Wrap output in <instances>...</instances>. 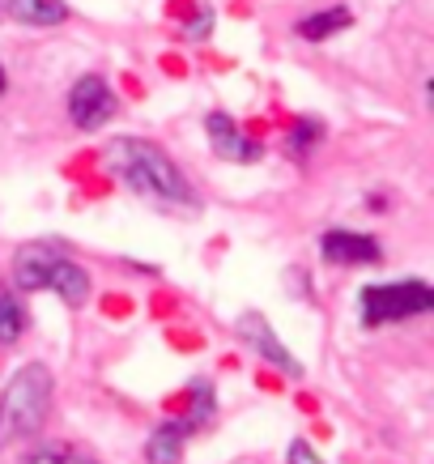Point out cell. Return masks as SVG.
Segmentation results:
<instances>
[{"instance_id": "7c38bea8", "label": "cell", "mask_w": 434, "mask_h": 464, "mask_svg": "<svg viewBox=\"0 0 434 464\" xmlns=\"http://www.w3.org/2000/svg\"><path fill=\"white\" fill-rule=\"evenodd\" d=\"M22 328H26V315L17 307V298L9 295V290H0V341L14 345V341L22 337Z\"/></svg>"}, {"instance_id": "30bf717a", "label": "cell", "mask_w": 434, "mask_h": 464, "mask_svg": "<svg viewBox=\"0 0 434 464\" xmlns=\"http://www.w3.org/2000/svg\"><path fill=\"white\" fill-rule=\"evenodd\" d=\"M9 14L26 26H60L69 17L64 0H9Z\"/></svg>"}, {"instance_id": "ac0fdd59", "label": "cell", "mask_w": 434, "mask_h": 464, "mask_svg": "<svg viewBox=\"0 0 434 464\" xmlns=\"http://www.w3.org/2000/svg\"><path fill=\"white\" fill-rule=\"evenodd\" d=\"M0 90H5V69H0Z\"/></svg>"}, {"instance_id": "5bb4252c", "label": "cell", "mask_w": 434, "mask_h": 464, "mask_svg": "<svg viewBox=\"0 0 434 464\" xmlns=\"http://www.w3.org/2000/svg\"><path fill=\"white\" fill-rule=\"evenodd\" d=\"M320 137H323L320 120H298V128L290 132V141H285V145H290V154L298 158V154H311V145L320 141Z\"/></svg>"}, {"instance_id": "52a82bcc", "label": "cell", "mask_w": 434, "mask_h": 464, "mask_svg": "<svg viewBox=\"0 0 434 464\" xmlns=\"http://www.w3.org/2000/svg\"><path fill=\"white\" fill-rule=\"evenodd\" d=\"M320 252L328 265H375L379 256V239L371 235H353V230H328L320 239Z\"/></svg>"}, {"instance_id": "4fadbf2b", "label": "cell", "mask_w": 434, "mask_h": 464, "mask_svg": "<svg viewBox=\"0 0 434 464\" xmlns=\"http://www.w3.org/2000/svg\"><path fill=\"white\" fill-rule=\"evenodd\" d=\"M213 409H217V401H213V383L209 380H197V383H192V413L183 418V422H188V430H197V426L209 422Z\"/></svg>"}, {"instance_id": "2e32d148", "label": "cell", "mask_w": 434, "mask_h": 464, "mask_svg": "<svg viewBox=\"0 0 434 464\" xmlns=\"http://www.w3.org/2000/svg\"><path fill=\"white\" fill-rule=\"evenodd\" d=\"M285 464H323L315 451H311V443H303V439H294L290 443V451H285Z\"/></svg>"}, {"instance_id": "8992f818", "label": "cell", "mask_w": 434, "mask_h": 464, "mask_svg": "<svg viewBox=\"0 0 434 464\" xmlns=\"http://www.w3.org/2000/svg\"><path fill=\"white\" fill-rule=\"evenodd\" d=\"M238 337L247 341V345H252V350L260 353L265 362L277 366V371H285V375H303V362H298L294 353H290L285 345H281L277 333L268 328V320H260L256 311H247V315L238 320Z\"/></svg>"}, {"instance_id": "5b68a950", "label": "cell", "mask_w": 434, "mask_h": 464, "mask_svg": "<svg viewBox=\"0 0 434 464\" xmlns=\"http://www.w3.org/2000/svg\"><path fill=\"white\" fill-rule=\"evenodd\" d=\"M69 115H72V124L82 128V132L102 128L115 115L111 85L102 82V77H94V72H90V77H82V82L72 85V94H69Z\"/></svg>"}, {"instance_id": "ba28073f", "label": "cell", "mask_w": 434, "mask_h": 464, "mask_svg": "<svg viewBox=\"0 0 434 464\" xmlns=\"http://www.w3.org/2000/svg\"><path fill=\"white\" fill-rule=\"evenodd\" d=\"M205 128H209V141H213V150H217V158H226V162H256V158H260V145L247 141L226 111H209Z\"/></svg>"}, {"instance_id": "e0dca14e", "label": "cell", "mask_w": 434, "mask_h": 464, "mask_svg": "<svg viewBox=\"0 0 434 464\" xmlns=\"http://www.w3.org/2000/svg\"><path fill=\"white\" fill-rule=\"evenodd\" d=\"M209 30H213V14L209 9H200V17H192L183 34H188V39H209Z\"/></svg>"}, {"instance_id": "277c9868", "label": "cell", "mask_w": 434, "mask_h": 464, "mask_svg": "<svg viewBox=\"0 0 434 464\" xmlns=\"http://www.w3.org/2000/svg\"><path fill=\"white\" fill-rule=\"evenodd\" d=\"M434 307V290L426 282H379L366 285L358 295V311H362L366 328H379V324H396V320H413V315H426Z\"/></svg>"}, {"instance_id": "3957f363", "label": "cell", "mask_w": 434, "mask_h": 464, "mask_svg": "<svg viewBox=\"0 0 434 464\" xmlns=\"http://www.w3.org/2000/svg\"><path fill=\"white\" fill-rule=\"evenodd\" d=\"M14 282L17 290H56L69 307H82L90 298V273L43 243H30L14 256Z\"/></svg>"}, {"instance_id": "9c48e42d", "label": "cell", "mask_w": 434, "mask_h": 464, "mask_svg": "<svg viewBox=\"0 0 434 464\" xmlns=\"http://www.w3.org/2000/svg\"><path fill=\"white\" fill-rule=\"evenodd\" d=\"M192 435L188 422H162L145 443V464H179L183 460V439Z\"/></svg>"}, {"instance_id": "9a60e30c", "label": "cell", "mask_w": 434, "mask_h": 464, "mask_svg": "<svg viewBox=\"0 0 434 464\" xmlns=\"http://www.w3.org/2000/svg\"><path fill=\"white\" fill-rule=\"evenodd\" d=\"M22 464H94V460H85V456H77V451L43 448V451H34V456H26Z\"/></svg>"}, {"instance_id": "6da1fadb", "label": "cell", "mask_w": 434, "mask_h": 464, "mask_svg": "<svg viewBox=\"0 0 434 464\" xmlns=\"http://www.w3.org/2000/svg\"><path fill=\"white\" fill-rule=\"evenodd\" d=\"M111 175L120 183H128L137 197L167 205V209H197V192L192 183L183 179V170L170 162L154 141H140V137H124L107 150Z\"/></svg>"}, {"instance_id": "7a4b0ae2", "label": "cell", "mask_w": 434, "mask_h": 464, "mask_svg": "<svg viewBox=\"0 0 434 464\" xmlns=\"http://www.w3.org/2000/svg\"><path fill=\"white\" fill-rule=\"evenodd\" d=\"M52 392H56V380L43 362H26L22 371H14V380L0 392V448L34 435L47 422Z\"/></svg>"}, {"instance_id": "8fae6325", "label": "cell", "mask_w": 434, "mask_h": 464, "mask_svg": "<svg viewBox=\"0 0 434 464\" xmlns=\"http://www.w3.org/2000/svg\"><path fill=\"white\" fill-rule=\"evenodd\" d=\"M350 22H353L350 9H345V5H336V9H320V14L303 17V22H298V34H303V39H311V43H323L328 34L345 30Z\"/></svg>"}]
</instances>
